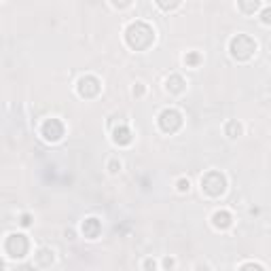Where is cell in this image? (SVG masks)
Masks as SVG:
<instances>
[{"mask_svg": "<svg viewBox=\"0 0 271 271\" xmlns=\"http://www.w3.org/2000/svg\"><path fill=\"white\" fill-rule=\"evenodd\" d=\"M125 40L127 45L136 51H144L153 45L155 40V30L146 23V21H134L130 23V28L125 30Z\"/></svg>", "mask_w": 271, "mask_h": 271, "instance_id": "cell-1", "label": "cell"}, {"mask_svg": "<svg viewBox=\"0 0 271 271\" xmlns=\"http://www.w3.org/2000/svg\"><path fill=\"white\" fill-rule=\"evenodd\" d=\"M229 51H231V55H233L235 60L246 62V60H250L252 55H254L256 42H254V38H250L248 34H237V36H233L231 42H229Z\"/></svg>", "mask_w": 271, "mask_h": 271, "instance_id": "cell-2", "label": "cell"}, {"mask_svg": "<svg viewBox=\"0 0 271 271\" xmlns=\"http://www.w3.org/2000/svg\"><path fill=\"white\" fill-rule=\"evenodd\" d=\"M30 250V241L23 233H11L5 241V254L9 259H23Z\"/></svg>", "mask_w": 271, "mask_h": 271, "instance_id": "cell-3", "label": "cell"}, {"mask_svg": "<svg viewBox=\"0 0 271 271\" xmlns=\"http://www.w3.org/2000/svg\"><path fill=\"white\" fill-rule=\"evenodd\" d=\"M202 191L210 197H218L227 191V178L225 174L216 172V169H212V172H208L204 178H202Z\"/></svg>", "mask_w": 271, "mask_h": 271, "instance_id": "cell-4", "label": "cell"}, {"mask_svg": "<svg viewBox=\"0 0 271 271\" xmlns=\"http://www.w3.org/2000/svg\"><path fill=\"white\" fill-rule=\"evenodd\" d=\"M159 127L165 134H176L182 127V115L174 108H165L159 115Z\"/></svg>", "mask_w": 271, "mask_h": 271, "instance_id": "cell-5", "label": "cell"}, {"mask_svg": "<svg viewBox=\"0 0 271 271\" xmlns=\"http://www.w3.org/2000/svg\"><path fill=\"white\" fill-rule=\"evenodd\" d=\"M100 89H102V85H100V81L95 79V77H91V75H87V77H81L79 79V83H77V91H79V95L81 97H95L97 93H100Z\"/></svg>", "mask_w": 271, "mask_h": 271, "instance_id": "cell-6", "label": "cell"}, {"mask_svg": "<svg viewBox=\"0 0 271 271\" xmlns=\"http://www.w3.org/2000/svg\"><path fill=\"white\" fill-rule=\"evenodd\" d=\"M40 134L49 142H58L64 136V123L60 119H47L40 127Z\"/></svg>", "mask_w": 271, "mask_h": 271, "instance_id": "cell-7", "label": "cell"}, {"mask_svg": "<svg viewBox=\"0 0 271 271\" xmlns=\"http://www.w3.org/2000/svg\"><path fill=\"white\" fill-rule=\"evenodd\" d=\"M81 231H83V235L87 237V239H95L100 235V231H102V225H100L97 218H87V220L83 223Z\"/></svg>", "mask_w": 271, "mask_h": 271, "instance_id": "cell-8", "label": "cell"}, {"mask_svg": "<svg viewBox=\"0 0 271 271\" xmlns=\"http://www.w3.org/2000/svg\"><path fill=\"white\" fill-rule=\"evenodd\" d=\"M212 223H214V227H216V229H229L233 218H231V214L227 212V210H218V212H214Z\"/></svg>", "mask_w": 271, "mask_h": 271, "instance_id": "cell-9", "label": "cell"}, {"mask_svg": "<svg viewBox=\"0 0 271 271\" xmlns=\"http://www.w3.org/2000/svg\"><path fill=\"white\" fill-rule=\"evenodd\" d=\"M165 87H167L169 93H182L184 87H187V83H184V79L180 75H172V77H167Z\"/></svg>", "mask_w": 271, "mask_h": 271, "instance_id": "cell-10", "label": "cell"}, {"mask_svg": "<svg viewBox=\"0 0 271 271\" xmlns=\"http://www.w3.org/2000/svg\"><path fill=\"white\" fill-rule=\"evenodd\" d=\"M112 140H115L119 146H127V144L132 142V132H130V127L119 125L117 130H115V136H112Z\"/></svg>", "mask_w": 271, "mask_h": 271, "instance_id": "cell-11", "label": "cell"}, {"mask_svg": "<svg viewBox=\"0 0 271 271\" xmlns=\"http://www.w3.org/2000/svg\"><path fill=\"white\" fill-rule=\"evenodd\" d=\"M34 259H36V265H38V267H49V265L53 263L55 256H53V250H49V248H40V250L36 252Z\"/></svg>", "mask_w": 271, "mask_h": 271, "instance_id": "cell-12", "label": "cell"}, {"mask_svg": "<svg viewBox=\"0 0 271 271\" xmlns=\"http://www.w3.org/2000/svg\"><path fill=\"white\" fill-rule=\"evenodd\" d=\"M237 9L244 11L246 15H250V13H254V11L261 9V3H259V0H254V3H237Z\"/></svg>", "mask_w": 271, "mask_h": 271, "instance_id": "cell-13", "label": "cell"}, {"mask_svg": "<svg viewBox=\"0 0 271 271\" xmlns=\"http://www.w3.org/2000/svg\"><path fill=\"white\" fill-rule=\"evenodd\" d=\"M225 132H227V136H229V138H237L241 134V125L237 121H229V123H227V127H225Z\"/></svg>", "mask_w": 271, "mask_h": 271, "instance_id": "cell-14", "label": "cell"}, {"mask_svg": "<svg viewBox=\"0 0 271 271\" xmlns=\"http://www.w3.org/2000/svg\"><path fill=\"white\" fill-rule=\"evenodd\" d=\"M239 271H265V267L259 263H244L239 267Z\"/></svg>", "mask_w": 271, "mask_h": 271, "instance_id": "cell-15", "label": "cell"}, {"mask_svg": "<svg viewBox=\"0 0 271 271\" xmlns=\"http://www.w3.org/2000/svg\"><path fill=\"white\" fill-rule=\"evenodd\" d=\"M176 187H178L180 193H184V191H189V189H191V182H189L187 178H180V180L176 182Z\"/></svg>", "mask_w": 271, "mask_h": 271, "instance_id": "cell-16", "label": "cell"}, {"mask_svg": "<svg viewBox=\"0 0 271 271\" xmlns=\"http://www.w3.org/2000/svg\"><path fill=\"white\" fill-rule=\"evenodd\" d=\"M199 60H202V58H199V53H189L187 58H184V62H187L189 66H197V64H199Z\"/></svg>", "mask_w": 271, "mask_h": 271, "instance_id": "cell-17", "label": "cell"}, {"mask_svg": "<svg viewBox=\"0 0 271 271\" xmlns=\"http://www.w3.org/2000/svg\"><path fill=\"white\" fill-rule=\"evenodd\" d=\"M261 19H263V23H271V7L263 9V13H261Z\"/></svg>", "mask_w": 271, "mask_h": 271, "instance_id": "cell-18", "label": "cell"}, {"mask_svg": "<svg viewBox=\"0 0 271 271\" xmlns=\"http://www.w3.org/2000/svg\"><path fill=\"white\" fill-rule=\"evenodd\" d=\"M157 5H159L161 9H176L180 3H169V5H167V3H161V0H159V3H157Z\"/></svg>", "mask_w": 271, "mask_h": 271, "instance_id": "cell-19", "label": "cell"}, {"mask_svg": "<svg viewBox=\"0 0 271 271\" xmlns=\"http://www.w3.org/2000/svg\"><path fill=\"white\" fill-rule=\"evenodd\" d=\"M119 169H121V163H119V161H110V172H112V174H117Z\"/></svg>", "mask_w": 271, "mask_h": 271, "instance_id": "cell-20", "label": "cell"}, {"mask_svg": "<svg viewBox=\"0 0 271 271\" xmlns=\"http://www.w3.org/2000/svg\"><path fill=\"white\" fill-rule=\"evenodd\" d=\"M23 227H28V225H30L32 223V216H30V214H23V216H21V220H19Z\"/></svg>", "mask_w": 271, "mask_h": 271, "instance_id": "cell-21", "label": "cell"}, {"mask_svg": "<svg viewBox=\"0 0 271 271\" xmlns=\"http://www.w3.org/2000/svg\"><path fill=\"white\" fill-rule=\"evenodd\" d=\"M142 93H144V87H142V85L138 83V85H136V87H134V95H138V97H140Z\"/></svg>", "mask_w": 271, "mask_h": 271, "instance_id": "cell-22", "label": "cell"}, {"mask_svg": "<svg viewBox=\"0 0 271 271\" xmlns=\"http://www.w3.org/2000/svg\"><path fill=\"white\" fill-rule=\"evenodd\" d=\"M144 267H146V269H149V271H153V269H155V267H157V263H155V261H153V259H146V263H144Z\"/></svg>", "mask_w": 271, "mask_h": 271, "instance_id": "cell-23", "label": "cell"}, {"mask_svg": "<svg viewBox=\"0 0 271 271\" xmlns=\"http://www.w3.org/2000/svg\"><path fill=\"white\" fill-rule=\"evenodd\" d=\"M163 265H165L167 269H172V267H174V259H165V261H163Z\"/></svg>", "mask_w": 271, "mask_h": 271, "instance_id": "cell-24", "label": "cell"}, {"mask_svg": "<svg viewBox=\"0 0 271 271\" xmlns=\"http://www.w3.org/2000/svg\"><path fill=\"white\" fill-rule=\"evenodd\" d=\"M195 271H210V269H208L206 265H197V269H195Z\"/></svg>", "mask_w": 271, "mask_h": 271, "instance_id": "cell-25", "label": "cell"}]
</instances>
